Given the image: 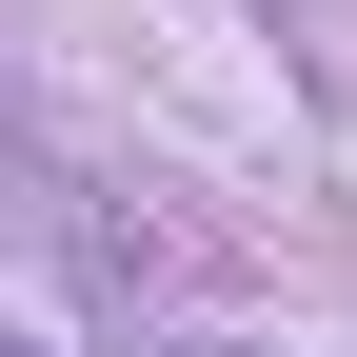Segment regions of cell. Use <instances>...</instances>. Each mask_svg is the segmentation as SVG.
Wrapping results in <instances>:
<instances>
[{
	"label": "cell",
	"mask_w": 357,
	"mask_h": 357,
	"mask_svg": "<svg viewBox=\"0 0 357 357\" xmlns=\"http://www.w3.org/2000/svg\"><path fill=\"white\" fill-rule=\"evenodd\" d=\"M0 357H20V337H0Z\"/></svg>",
	"instance_id": "cell-1"
}]
</instances>
